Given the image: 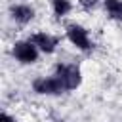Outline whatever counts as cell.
<instances>
[{"instance_id":"cell-1","label":"cell","mask_w":122,"mask_h":122,"mask_svg":"<svg viewBox=\"0 0 122 122\" xmlns=\"http://www.w3.org/2000/svg\"><path fill=\"white\" fill-rule=\"evenodd\" d=\"M53 76L61 82L65 93L78 90L82 84V69L76 63H57L53 67Z\"/></svg>"},{"instance_id":"cell-2","label":"cell","mask_w":122,"mask_h":122,"mask_svg":"<svg viewBox=\"0 0 122 122\" xmlns=\"http://www.w3.org/2000/svg\"><path fill=\"white\" fill-rule=\"evenodd\" d=\"M65 36L82 53H90L93 50V40L90 36V30L84 25H80V23H69L65 27Z\"/></svg>"},{"instance_id":"cell-3","label":"cell","mask_w":122,"mask_h":122,"mask_svg":"<svg viewBox=\"0 0 122 122\" xmlns=\"http://www.w3.org/2000/svg\"><path fill=\"white\" fill-rule=\"evenodd\" d=\"M11 55L17 63L21 65H34L40 59V51L38 48L27 38V40H15L11 46Z\"/></svg>"},{"instance_id":"cell-4","label":"cell","mask_w":122,"mask_h":122,"mask_svg":"<svg viewBox=\"0 0 122 122\" xmlns=\"http://www.w3.org/2000/svg\"><path fill=\"white\" fill-rule=\"evenodd\" d=\"M32 92L38 93V95H46V97H57V95L65 93L61 82L53 74H50V76H36L32 80Z\"/></svg>"},{"instance_id":"cell-5","label":"cell","mask_w":122,"mask_h":122,"mask_svg":"<svg viewBox=\"0 0 122 122\" xmlns=\"http://www.w3.org/2000/svg\"><path fill=\"white\" fill-rule=\"evenodd\" d=\"M29 40L38 48L40 53H46V55L55 53V50H57V46H59V42H61L59 36H55V34H51V32H46V30L32 32V34L29 36Z\"/></svg>"},{"instance_id":"cell-6","label":"cell","mask_w":122,"mask_h":122,"mask_svg":"<svg viewBox=\"0 0 122 122\" xmlns=\"http://www.w3.org/2000/svg\"><path fill=\"white\" fill-rule=\"evenodd\" d=\"M8 15L17 25H29L36 17V10L27 2H19V4H11L8 8Z\"/></svg>"},{"instance_id":"cell-7","label":"cell","mask_w":122,"mask_h":122,"mask_svg":"<svg viewBox=\"0 0 122 122\" xmlns=\"http://www.w3.org/2000/svg\"><path fill=\"white\" fill-rule=\"evenodd\" d=\"M50 6L55 19H63L72 11V0H50Z\"/></svg>"},{"instance_id":"cell-8","label":"cell","mask_w":122,"mask_h":122,"mask_svg":"<svg viewBox=\"0 0 122 122\" xmlns=\"http://www.w3.org/2000/svg\"><path fill=\"white\" fill-rule=\"evenodd\" d=\"M103 10L111 21H122V0H103Z\"/></svg>"},{"instance_id":"cell-9","label":"cell","mask_w":122,"mask_h":122,"mask_svg":"<svg viewBox=\"0 0 122 122\" xmlns=\"http://www.w3.org/2000/svg\"><path fill=\"white\" fill-rule=\"evenodd\" d=\"M76 2H78V6H80L84 11H92V10L97 8V4H99L101 0H76Z\"/></svg>"},{"instance_id":"cell-10","label":"cell","mask_w":122,"mask_h":122,"mask_svg":"<svg viewBox=\"0 0 122 122\" xmlns=\"http://www.w3.org/2000/svg\"><path fill=\"white\" fill-rule=\"evenodd\" d=\"M0 122H17V120H15V118H13L10 112L2 111V112H0Z\"/></svg>"},{"instance_id":"cell-11","label":"cell","mask_w":122,"mask_h":122,"mask_svg":"<svg viewBox=\"0 0 122 122\" xmlns=\"http://www.w3.org/2000/svg\"><path fill=\"white\" fill-rule=\"evenodd\" d=\"M57 122H65V120H57Z\"/></svg>"}]
</instances>
